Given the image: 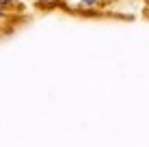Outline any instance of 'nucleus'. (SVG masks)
Returning <instances> with one entry per match:
<instances>
[{"instance_id": "nucleus-4", "label": "nucleus", "mask_w": 149, "mask_h": 147, "mask_svg": "<svg viewBox=\"0 0 149 147\" xmlns=\"http://www.w3.org/2000/svg\"><path fill=\"white\" fill-rule=\"evenodd\" d=\"M145 2H147V4H149V0H145Z\"/></svg>"}, {"instance_id": "nucleus-3", "label": "nucleus", "mask_w": 149, "mask_h": 147, "mask_svg": "<svg viewBox=\"0 0 149 147\" xmlns=\"http://www.w3.org/2000/svg\"><path fill=\"white\" fill-rule=\"evenodd\" d=\"M2 17H7V11H4V7H0V20Z\"/></svg>"}, {"instance_id": "nucleus-2", "label": "nucleus", "mask_w": 149, "mask_h": 147, "mask_svg": "<svg viewBox=\"0 0 149 147\" xmlns=\"http://www.w3.org/2000/svg\"><path fill=\"white\" fill-rule=\"evenodd\" d=\"M11 4H15V0H0V7H11Z\"/></svg>"}, {"instance_id": "nucleus-1", "label": "nucleus", "mask_w": 149, "mask_h": 147, "mask_svg": "<svg viewBox=\"0 0 149 147\" xmlns=\"http://www.w3.org/2000/svg\"><path fill=\"white\" fill-rule=\"evenodd\" d=\"M97 2H100V0H82L80 4H82V7H95Z\"/></svg>"}]
</instances>
